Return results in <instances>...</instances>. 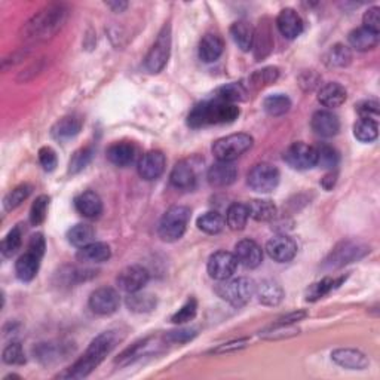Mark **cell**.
I'll list each match as a JSON object with an SVG mask.
<instances>
[{"mask_svg": "<svg viewBox=\"0 0 380 380\" xmlns=\"http://www.w3.org/2000/svg\"><path fill=\"white\" fill-rule=\"evenodd\" d=\"M122 340V332L119 330H109L95 337L89 346L85 350V354L69 367L65 372L60 373L56 377L61 379H83L89 376L95 368H97L106 357L118 346Z\"/></svg>", "mask_w": 380, "mask_h": 380, "instance_id": "6da1fadb", "label": "cell"}, {"mask_svg": "<svg viewBox=\"0 0 380 380\" xmlns=\"http://www.w3.org/2000/svg\"><path fill=\"white\" fill-rule=\"evenodd\" d=\"M69 9L63 3H51L37 11L21 28V37L27 42L51 39L67 21Z\"/></svg>", "mask_w": 380, "mask_h": 380, "instance_id": "7a4b0ae2", "label": "cell"}, {"mask_svg": "<svg viewBox=\"0 0 380 380\" xmlns=\"http://www.w3.org/2000/svg\"><path fill=\"white\" fill-rule=\"evenodd\" d=\"M240 113V107L236 104L213 98L195 106L193 110L189 113L187 123L192 128L223 125V123L235 122Z\"/></svg>", "mask_w": 380, "mask_h": 380, "instance_id": "3957f363", "label": "cell"}, {"mask_svg": "<svg viewBox=\"0 0 380 380\" xmlns=\"http://www.w3.org/2000/svg\"><path fill=\"white\" fill-rule=\"evenodd\" d=\"M190 215H192V213L184 205L171 207L160 218L158 226L160 240L165 242H176L182 240L190 222Z\"/></svg>", "mask_w": 380, "mask_h": 380, "instance_id": "277c9868", "label": "cell"}, {"mask_svg": "<svg viewBox=\"0 0 380 380\" xmlns=\"http://www.w3.org/2000/svg\"><path fill=\"white\" fill-rule=\"evenodd\" d=\"M215 293L235 308L245 306L255 294V282L246 277L224 279L215 287Z\"/></svg>", "mask_w": 380, "mask_h": 380, "instance_id": "5b68a950", "label": "cell"}, {"mask_svg": "<svg viewBox=\"0 0 380 380\" xmlns=\"http://www.w3.org/2000/svg\"><path fill=\"white\" fill-rule=\"evenodd\" d=\"M254 145L251 136L245 132H237V134H231L218 138L213 145V155L217 160L222 162H233L235 159L241 158L246 154Z\"/></svg>", "mask_w": 380, "mask_h": 380, "instance_id": "8992f818", "label": "cell"}, {"mask_svg": "<svg viewBox=\"0 0 380 380\" xmlns=\"http://www.w3.org/2000/svg\"><path fill=\"white\" fill-rule=\"evenodd\" d=\"M169 54H171V27L169 24H165L162 27V30H160V33L158 34L155 43L151 45L146 55V60H145L146 70L151 74L162 72L168 63Z\"/></svg>", "mask_w": 380, "mask_h": 380, "instance_id": "52a82bcc", "label": "cell"}, {"mask_svg": "<svg viewBox=\"0 0 380 380\" xmlns=\"http://www.w3.org/2000/svg\"><path fill=\"white\" fill-rule=\"evenodd\" d=\"M279 169L268 162H262L254 165L249 176H246V184H249L254 192L269 193L273 192L279 184Z\"/></svg>", "mask_w": 380, "mask_h": 380, "instance_id": "ba28073f", "label": "cell"}, {"mask_svg": "<svg viewBox=\"0 0 380 380\" xmlns=\"http://www.w3.org/2000/svg\"><path fill=\"white\" fill-rule=\"evenodd\" d=\"M368 251L370 249H367V246L363 244L355 241H344L331 251L328 259L326 260V266L330 269L341 268V266H345L348 263L363 259Z\"/></svg>", "mask_w": 380, "mask_h": 380, "instance_id": "9c48e42d", "label": "cell"}, {"mask_svg": "<svg viewBox=\"0 0 380 380\" xmlns=\"http://www.w3.org/2000/svg\"><path fill=\"white\" fill-rule=\"evenodd\" d=\"M285 164L294 169H310L317 167V149L306 142H293V145L284 151Z\"/></svg>", "mask_w": 380, "mask_h": 380, "instance_id": "30bf717a", "label": "cell"}, {"mask_svg": "<svg viewBox=\"0 0 380 380\" xmlns=\"http://www.w3.org/2000/svg\"><path fill=\"white\" fill-rule=\"evenodd\" d=\"M237 259L233 253L217 251L210 255L207 263L208 275L215 281H224L233 277L237 268Z\"/></svg>", "mask_w": 380, "mask_h": 380, "instance_id": "8fae6325", "label": "cell"}, {"mask_svg": "<svg viewBox=\"0 0 380 380\" xmlns=\"http://www.w3.org/2000/svg\"><path fill=\"white\" fill-rule=\"evenodd\" d=\"M89 308L94 313L101 317H107L119 309L120 297L119 293L112 287H101L91 293Z\"/></svg>", "mask_w": 380, "mask_h": 380, "instance_id": "7c38bea8", "label": "cell"}, {"mask_svg": "<svg viewBox=\"0 0 380 380\" xmlns=\"http://www.w3.org/2000/svg\"><path fill=\"white\" fill-rule=\"evenodd\" d=\"M149 279H150V273L146 268H142L140 264H131L119 272L116 284L122 291L131 294L145 288Z\"/></svg>", "mask_w": 380, "mask_h": 380, "instance_id": "4fadbf2b", "label": "cell"}, {"mask_svg": "<svg viewBox=\"0 0 380 380\" xmlns=\"http://www.w3.org/2000/svg\"><path fill=\"white\" fill-rule=\"evenodd\" d=\"M266 253L278 263H288L297 254V244L287 235H277L266 244Z\"/></svg>", "mask_w": 380, "mask_h": 380, "instance_id": "5bb4252c", "label": "cell"}, {"mask_svg": "<svg viewBox=\"0 0 380 380\" xmlns=\"http://www.w3.org/2000/svg\"><path fill=\"white\" fill-rule=\"evenodd\" d=\"M167 167L165 155L160 150H150L146 155H142L138 162V176L146 180V182H154L164 174Z\"/></svg>", "mask_w": 380, "mask_h": 380, "instance_id": "9a60e30c", "label": "cell"}, {"mask_svg": "<svg viewBox=\"0 0 380 380\" xmlns=\"http://www.w3.org/2000/svg\"><path fill=\"white\" fill-rule=\"evenodd\" d=\"M237 263L249 269L259 268L263 262V250L262 246L253 240H242L235 245V253Z\"/></svg>", "mask_w": 380, "mask_h": 380, "instance_id": "2e32d148", "label": "cell"}, {"mask_svg": "<svg viewBox=\"0 0 380 380\" xmlns=\"http://www.w3.org/2000/svg\"><path fill=\"white\" fill-rule=\"evenodd\" d=\"M310 127L317 136L330 138L339 134L340 131V120L330 110H318L313 113L310 119Z\"/></svg>", "mask_w": 380, "mask_h": 380, "instance_id": "e0dca14e", "label": "cell"}, {"mask_svg": "<svg viewBox=\"0 0 380 380\" xmlns=\"http://www.w3.org/2000/svg\"><path fill=\"white\" fill-rule=\"evenodd\" d=\"M277 27L285 39L293 41L297 39L303 33L305 24H303L302 17L297 14V11H294L291 8H285L277 18Z\"/></svg>", "mask_w": 380, "mask_h": 380, "instance_id": "ac0fdd59", "label": "cell"}, {"mask_svg": "<svg viewBox=\"0 0 380 380\" xmlns=\"http://www.w3.org/2000/svg\"><path fill=\"white\" fill-rule=\"evenodd\" d=\"M331 359L335 361L337 366L346 370H366L370 364L366 354L357 349L340 348L331 352Z\"/></svg>", "mask_w": 380, "mask_h": 380, "instance_id": "d6986e66", "label": "cell"}, {"mask_svg": "<svg viewBox=\"0 0 380 380\" xmlns=\"http://www.w3.org/2000/svg\"><path fill=\"white\" fill-rule=\"evenodd\" d=\"M198 171L196 165L190 159H183L176 164L171 171V184L177 189H192L196 183Z\"/></svg>", "mask_w": 380, "mask_h": 380, "instance_id": "ffe728a7", "label": "cell"}, {"mask_svg": "<svg viewBox=\"0 0 380 380\" xmlns=\"http://www.w3.org/2000/svg\"><path fill=\"white\" fill-rule=\"evenodd\" d=\"M237 169L233 162H222L218 160L217 164L211 165L207 173L208 183L214 187H227L236 182Z\"/></svg>", "mask_w": 380, "mask_h": 380, "instance_id": "44dd1931", "label": "cell"}, {"mask_svg": "<svg viewBox=\"0 0 380 380\" xmlns=\"http://www.w3.org/2000/svg\"><path fill=\"white\" fill-rule=\"evenodd\" d=\"M137 149L129 141H118L107 149V159L113 165L125 168L136 160Z\"/></svg>", "mask_w": 380, "mask_h": 380, "instance_id": "7402d4cb", "label": "cell"}, {"mask_svg": "<svg viewBox=\"0 0 380 380\" xmlns=\"http://www.w3.org/2000/svg\"><path fill=\"white\" fill-rule=\"evenodd\" d=\"M74 208L83 217L97 218L103 213V201L92 190H87L74 198Z\"/></svg>", "mask_w": 380, "mask_h": 380, "instance_id": "603a6c76", "label": "cell"}, {"mask_svg": "<svg viewBox=\"0 0 380 380\" xmlns=\"http://www.w3.org/2000/svg\"><path fill=\"white\" fill-rule=\"evenodd\" d=\"M41 255H37L32 251H25L23 255H20V259L15 263V273L20 281L23 282H30L36 278L37 272H39L41 268Z\"/></svg>", "mask_w": 380, "mask_h": 380, "instance_id": "cb8c5ba5", "label": "cell"}, {"mask_svg": "<svg viewBox=\"0 0 380 380\" xmlns=\"http://www.w3.org/2000/svg\"><path fill=\"white\" fill-rule=\"evenodd\" d=\"M346 97L348 92L345 87H341L337 82H328L326 85H322L318 91V101L322 106L328 109L340 107L341 104L346 101Z\"/></svg>", "mask_w": 380, "mask_h": 380, "instance_id": "d4e9b609", "label": "cell"}, {"mask_svg": "<svg viewBox=\"0 0 380 380\" xmlns=\"http://www.w3.org/2000/svg\"><path fill=\"white\" fill-rule=\"evenodd\" d=\"M255 294L264 306H278L285 297L281 285L272 279H264L259 285H255Z\"/></svg>", "mask_w": 380, "mask_h": 380, "instance_id": "484cf974", "label": "cell"}, {"mask_svg": "<svg viewBox=\"0 0 380 380\" xmlns=\"http://www.w3.org/2000/svg\"><path fill=\"white\" fill-rule=\"evenodd\" d=\"M112 257V250L106 242H91L76 253V259L82 263H104Z\"/></svg>", "mask_w": 380, "mask_h": 380, "instance_id": "4316f807", "label": "cell"}, {"mask_svg": "<svg viewBox=\"0 0 380 380\" xmlns=\"http://www.w3.org/2000/svg\"><path fill=\"white\" fill-rule=\"evenodd\" d=\"M224 50V42L218 34L208 33L199 43V59L204 63H215Z\"/></svg>", "mask_w": 380, "mask_h": 380, "instance_id": "83f0119b", "label": "cell"}, {"mask_svg": "<svg viewBox=\"0 0 380 380\" xmlns=\"http://www.w3.org/2000/svg\"><path fill=\"white\" fill-rule=\"evenodd\" d=\"M82 118L78 115H69L61 118L59 122L52 127L51 134L55 140L59 141H67L73 137H76L82 129Z\"/></svg>", "mask_w": 380, "mask_h": 380, "instance_id": "f1b7e54d", "label": "cell"}, {"mask_svg": "<svg viewBox=\"0 0 380 380\" xmlns=\"http://www.w3.org/2000/svg\"><path fill=\"white\" fill-rule=\"evenodd\" d=\"M159 339L156 337H146L145 340H140L137 344L132 345L131 348L125 349L123 352L116 358V363L119 366H128L134 361L140 359L141 357H145L147 352H150V349H155L159 345H155Z\"/></svg>", "mask_w": 380, "mask_h": 380, "instance_id": "f546056e", "label": "cell"}, {"mask_svg": "<svg viewBox=\"0 0 380 380\" xmlns=\"http://www.w3.org/2000/svg\"><path fill=\"white\" fill-rule=\"evenodd\" d=\"M349 45L354 48V50L359 52H367L372 51L379 43V34L368 30L366 27H358L352 30L348 36Z\"/></svg>", "mask_w": 380, "mask_h": 380, "instance_id": "4dcf8cb0", "label": "cell"}, {"mask_svg": "<svg viewBox=\"0 0 380 380\" xmlns=\"http://www.w3.org/2000/svg\"><path fill=\"white\" fill-rule=\"evenodd\" d=\"M231 36L233 42L237 45L241 51L249 52L254 46L255 32L250 23L246 21H236L231 27Z\"/></svg>", "mask_w": 380, "mask_h": 380, "instance_id": "1f68e13d", "label": "cell"}, {"mask_svg": "<svg viewBox=\"0 0 380 380\" xmlns=\"http://www.w3.org/2000/svg\"><path fill=\"white\" fill-rule=\"evenodd\" d=\"M246 207H249L250 217L255 222H271L278 214L277 205L268 199H254L250 204H246Z\"/></svg>", "mask_w": 380, "mask_h": 380, "instance_id": "d6a6232c", "label": "cell"}, {"mask_svg": "<svg viewBox=\"0 0 380 380\" xmlns=\"http://www.w3.org/2000/svg\"><path fill=\"white\" fill-rule=\"evenodd\" d=\"M125 303H127V306L131 312L147 313V312H151L156 308L158 300H156V296H154V294L137 291V293L128 294Z\"/></svg>", "mask_w": 380, "mask_h": 380, "instance_id": "836d02e7", "label": "cell"}, {"mask_svg": "<svg viewBox=\"0 0 380 380\" xmlns=\"http://www.w3.org/2000/svg\"><path fill=\"white\" fill-rule=\"evenodd\" d=\"M249 218H250L249 207H246L245 204L235 202L229 208H227L226 224L229 226L231 229L235 231V232L244 231L245 226H246V222H249Z\"/></svg>", "mask_w": 380, "mask_h": 380, "instance_id": "e575fe53", "label": "cell"}, {"mask_svg": "<svg viewBox=\"0 0 380 380\" xmlns=\"http://www.w3.org/2000/svg\"><path fill=\"white\" fill-rule=\"evenodd\" d=\"M263 109L269 116L278 118L290 112L291 100L285 94H272L263 100Z\"/></svg>", "mask_w": 380, "mask_h": 380, "instance_id": "d590c367", "label": "cell"}, {"mask_svg": "<svg viewBox=\"0 0 380 380\" xmlns=\"http://www.w3.org/2000/svg\"><path fill=\"white\" fill-rule=\"evenodd\" d=\"M326 64L328 67H335V69H344L348 67L352 61V52L348 46L337 43L335 46H331L328 52L326 54Z\"/></svg>", "mask_w": 380, "mask_h": 380, "instance_id": "8d00e7d4", "label": "cell"}, {"mask_svg": "<svg viewBox=\"0 0 380 380\" xmlns=\"http://www.w3.org/2000/svg\"><path fill=\"white\" fill-rule=\"evenodd\" d=\"M196 226H198L199 231H202L208 235H217V233H220L224 229L226 220H224L220 213L208 211V213L202 214L201 217L198 218Z\"/></svg>", "mask_w": 380, "mask_h": 380, "instance_id": "74e56055", "label": "cell"}, {"mask_svg": "<svg viewBox=\"0 0 380 380\" xmlns=\"http://www.w3.org/2000/svg\"><path fill=\"white\" fill-rule=\"evenodd\" d=\"M345 278H322L321 281L312 284L310 287L308 288L306 291V300L308 302H317L319 299H322L324 296H327V294L330 291H332L335 288H337L339 285L344 282Z\"/></svg>", "mask_w": 380, "mask_h": 380, "instance_id": "f35d334b", "label": "cell"}, {"mask_svg": "<svg viewBox=\"0 0 380 380\" xmlns=\"http://www.w3.org/2000/svg\"><path fill=\"white\" fill-rule=\"evenodd\" d=\"M94 236H95L94 227L87 223L76 224L67 232L69 242L74 246H78V249H82V246L94 242Z\"/></svg>", "mask_w": 380, "mask_h": 380, "instance_id": "ab89813d", "label": "cell"}, {"mask_svg": "<svg viewBox=\"0 0 380 380\" xmlns=\"http://www.w3.org/2000/svg\"><path fill=\"white\" fill-rule=\"evenodd\" d=\"M245 95H246V91L244 88V85L236 83V82L223 85V87L217 88L214 91V98L215 100H220V101H224V103H232V104H235L236 101L245 100Z\"/></svg>", "mask_w": 380, "mask_h": 380, "instance_id": "60d3db41", "label": "cell"}, {"mask_svg": "<svg viewBox=\"0 0 380 380\" xmlns=\"http://www.w3.org/2000/svg\"><path fill=\"white\" fill-rule=\"evenodd\" d=\"M354 136L361 142H372L379 136V123L374 119L361 118L354 125Z\"/></svg>", "mask_w": 380, "mask_h": 380, "instance_id": "b9f144b4", "label": "cell"}, {"mask_svg": "<svg viewBox=\"0 0 380 380\" xmlns=\"http://www.w3.org/2000/svg\"><path fill=\"white\" fill-rule=\"evenodd\" d=\"M33 192V186L32 184H20V186H17L15 189H12L11 192H9L5 199H3V207H5V210L6 211H12L15 210V208L20 207L25 199L32 195Z\"/></svg>", "mask_w": 380, "mask_h": 380, "instance_id": "7bdbcfd3", "label": "cell"}, {"mask_svg": "<svg viewBox=\"0 0 380 380\" xmlns=\"http://www.w3.org/2000/svg\"><path fill=\"white\" fill-rule=\"evenodd\" d=\"M23 244V231L20 226H15L14 229L9 231V233L5 236V240L0 245V251H2L3 257H12V255L21 249Z\"/></svg>", "mask_w": 380, "mask_h": 380, "instance_id": "ee69618b", "label": "cell"}, {"mask_svg": "<svg viewBox=\"0 0 380 380\" xmlns=\"http://www.w3.org/2000/svg\"><path fill=\"white\" fill-rule=\"evenodd\" d=\"M317 149V165L326 169L336 168L339 164V154L335 147L328 145H321Z\"/></svg>", "mask_w": 380, "mask_h": 380, "instance_id": "f6af8a7d", "label": "cell"}, {"mask_svg": "<svg viewBox=\"0 0 380 380\" xmlns=\"http://www.w3.org/2000/svg\"><path fill=\"white\" fill-rule=\"evenodd\" d=\"M279 78V70L277 67H264L262 70L254 72L250 76V85L254 88H263L266 85L277 82Z\"/></svg>", "mask_w": 380, "mask_h": 380, "instance_id": "bcb514c9", "label": "cell"}, {"mask_svg": "<svg viewBox=\"0 0 380 380\" xmlns=\"http://www.w3.org/2000/svg\"><path fill=\"white\" fill-rule=\"evenodd\" d=\"M50 201L51 198L48 195H41L39 198H36V201L33 202L30 210V223L33 226H41L46 220Z\"/></svg>", "mask_w": 380, "mask_h": 380, "instance_id": "7dc6e473", "label": "cell"}, {"mask_svg": "<svg viewBox=\"0 0 380 380\" xmlns=\"http://www.w3.org/2000/svg\"><path fill=\"white\" fill-rule=\"evenodd\" d=\"M3 363L8 366H23L25 364V354L20 341H12L3 349Z\"/></svg>", "mask_w": 380, "mask_h": 380, "instance_id": "c3c4849f", "label": "cell"}, {"mask_svg": "<svg viewBox=\"0 0 380 380\" xmlns=\"http://www.w3.org/2000/svg\"><path fill=\"white\" fill-rule=\"evenodd\" d=\"M94 156V150L92 147H82L79 150H76L69 164V171L72 174H78L81 171L87 167Z\"/></svg>", "mask_w": 380, "mask_h": 380, "instance_id": "681fc988", "label": "cell"}, {"mask_svg": "<svg viewBox=\"0 0 380 380\" xmlns=\"http://www.w3.org/2000/svg\"><path fill=\"white\" fill-rule=\"evenodd\" d=\"M196 312H198L196 299L189 297L184 305L180 308L173 317H171V321H173L174 324H186V322L192 321L196 317Z\"/></svg>", "mask_w": 380, "mask_h": 380, "instance_id": "f907efd6", "label": "cell"}, {"mask_svg": "<svg viewBox=\"0 0 380 380\" xmlns=\"http://www.w3.org/2000/svg\"><path fill=\"white\" fill-rule=\"evenodd\" d=\"M198 335L195 328H180L169 331L164 336V340L167 344H186V341L192 340Z\"/></svg>", "mask_w": 380, "mask_h": 380, "instance_id": "816d5d0a", "label": "cell"}, {"mask_svg": "<svg viewBox=\"0 0 380 380\" xmlns=\"http://www.w3.org/2000/svg\"><path fill=\"white\" fill-rule=\"evenodd\" d=\"M39 162L42 168L48 173H51L59 165V158H56L55 150L50 146H45L39 150Z\"/></svg>", "mask_w": 380, "mask_h": 380, "instance_id": "f5cc1de1", "label": "cell"}, {"mask_svg": "<svg viewBox=\"0 0 380 380\" xmlns=\"http://www.w3.org/2000/svg\"><path fill=\"white\" fill-rule=\"evenodd\" d=\"M363 23H364L363 27L379 34V32H380V8L373 6V8L367 9L364 17H363Z\"/></svg>", "mask_w": 380, "mask_h": 380, "instance_id": "db71d44e", "label": "cell"}, {"mask_svg": "<svg viewBox=\"0 0 380 380\" xmlns=\"http://www.w3.org/2000/svg\"><path fill=\"white\" fill-rule=\"evenodd\" d=\"M249 346V339H237V340H232L227 341V344H223L218 348L213 349L211 354L214 355H222V354H231V352H236V350H241L244 348Z\"/></svg>", "mask_w": 380, "mask_h": 380, "instance_id": "11a10c76", "label": "cell"}, {"mask_svg": "<svg viewBox=\"0 0 380 380\" xmlns=\"http://www.w3.org/2000/svg\"><path fill=\"white\" fill-rule=\"evenodd\" d=\"M357 110L359 113V116L363 119H374L379 116V103L373 100H367L359 103L357 106Z\"/></svg>", "mask_w": 380, "mask_h": 380, "instance_id": "9f6ffc18", "label": "cell"}, {"mask_svg": "<svg viewBox=\"0 0 380 380\" xmlns=\"http://www.w3.org/2000/svg\"><path fill=\"white\" fill-rule=\"evenodd\" d=\"M27 250L32 251L37 255H41V257L43 259V254H45V250H46V241L42 233H36L30 237V241H28V245H27Z\"/></svg>", "mask_w": 380, "mask_h": 380, "instance_id": "6f0895ef", "label": "cell"}, {"mask_svg": "<svg viewBox=\"0 0 380 380\" xmlns=\"http://www.w3.org/2000/svg\"><path fill=\"white\" fill-rule=\"evenodd\" d=\"M306 317H308L306 310H294V312L287 313V315L281 317L273 326H293V324H296V322L305 319Z\"/></svg>", "mask_w": 380, "mask_h": 380, "instance_id": "680465c9", "label": "cell"}, {"mask_svg": "<svg viewBox=\"0 0 380 380\" xmlns=\"http://www.w3.org/2000/svg\"><path fill=\"white\" fill-rule=\"evenodd\" d=\"M106 5L112 9L113 12H123L128 8L127 2H118V0H116V2H107Z\"/></svg>", "mask_w": 380, "mask_h": 380, "instance_id": "91938a15", "label": "cell"}]
</instances>
